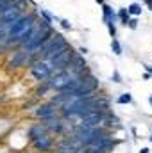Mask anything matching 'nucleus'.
Listing matches in <instances>:
<instances>
[{"label":"nucleus","instance_id":"1","mask_svg":"<svg viewBox=\"0 0 152 153\" xmlns=\"http://www.w3.org/2000/svg\"><path fill=\"white\" fill-rule=\"evenodd\" d=\"M38 18H39L38 11H36V9H29V11H25L20 18L14 20V23L11 25V29H9V32H7V39H5V45H7L9 50L18 46L20 36H22L23 32H27V30L34 25V22H36Z\"/></svg>","mask_w":152,"mask_h":153},{"label":"nucleus","instance_id":"2","mask_svg":"<svg viewBox=\"0 0 152 153\" xmlns=\"http://www.w3.org/2000/svg\"><path fill=\"white\" fill-rule=\"evenodd\" d=\"M74 55H75V50H74L72 45H70V46H66L65 50H61L59 53H56L50 61H47V62L50 64V68H52V73H54V71L68 70V64H70V61L74 59Z\"/></svg>","mask_w":152,"mask_h":153},{"label":"nucleus","instance_id":"3","mask_svg":"<svg viewBox=\"0 0 152 153\" xmlns=\"http://www.w3.org/2000/svg\"><path fill=\"white\" fill-rule=\"evenodd\" d=\"M74 76H77V75H74L72 71H68V70H63V71H54L52 75L48 76L47 80H45V84H47V87L52 91V89H56V91H61Z\"/></svg>","mask_w":152,"mask_h":153},{"label":"nucleus","instance_id":"4","mask_svg":"<svg viewBox=\"0 0 152 153\" xmlns=\"http://www.w3.org/2000/svg\"><path fill=\"white\" fill-rule=\"evenodd\" d=\"M29 68H31V75L34 76L38 82H45L48 76L52 75V68H50V64L47 61H34V62L29 64Z\"/></svg>","mask_w":152,"mask_h":153},{"label":"nucleus","instance_id":"5","mask_svg":"<svg viewBox=\"0 0 152 153\" xmlns=\"http://www.w3.org/2000/svg\"><path fill=\"white\" fill-rule=\"evenodd\" d=\"M100 9H102V23L104 25H109V23H118V18H116V11H114L113 7L109 5V4H102L100 5Z\"/></svg>","mask_w":152,"mask_h":153},{"label":"nucleus","instance_id":"6","mask_svg":"<svg viewBox=\"0 0 152 153\" xmlns=\"http://www.w3.org/2000/svg\"><path fill=\"white\" fill-rule=\"evenodd\" d=\"M36 116L45 119V117H52V116H57V105H54L52 102L50 103H45L36 109Z\"/></svg>","mask_w":152,"mask_h":153},{"label":"nucleus","instance_id":"7","mask_svg":"<svg viewBox=\"0 0 152 153\" xmlns=\"http://www.w3.org/2000/svg\"><path fill=\"white\" fill-rule=\"evenodd\" d=\"M36 11H38L39 18H41V20H45V22H47V23H50V25H54V23L59 20L56 14H52V13H50L48 9H45V7H39V9H36Z\"/></svg>","mask_w":152,"mask_h":153},{"label":"nucleus","instance_id":"8","mask_svg":"<svg viewBox=\"0 0 152 153\" xmlns=\"http://www.w3.org/2000/svg\"><path fill=\"white\" fill-rule=\"evenodd\" d=\"M143 4L141 2H131L129 5H127V11H129V14L131 16H136V18H140L141 14H143Z\"/></svg>","mask_w":152,"mask_h":153},{"label":"nucleus","instance_id":"9","mask_svg":"<svg viewBox=\"0 0 152 153\" xmlns=\"http://www.w3.org/2000/svg\"><path fill=\"white\" fill-rule=\"evenodd\" d=\"M116 18H118V25L125 27V25H127V22H129V18H131V14H129L127 7H118V9H116Z\"/></svg>","mask_w":152,"mask_h":153},{"label":"nucleus","instance_id":"10","mask_svg":"<svg viewBox=\"0 0 152 153\" xmlns=\"http://www.w3.org/2000/svg\"><path fill=\"white\" fill-rule=\"evenodd\" d=\"M34 141H36V146H38L39 150H48V148H50V144H52V143H50V139H48L47 135H39L38 139H34Z\"/></svg>","mask_w":152,"mask_h":153},{"label":"nucleus","instance_id":"11","mask_svg":"<svg viewBox=\"0 0 152 153\" xmlns=\"http://www.w3.org/2000/svg\"><path fill=\"white\" fill-rule=\"evenodd\" d=\"M45 130H47V128H45V126L39 123V125H36V126H32V128H31V132H29V137L34 141V139H38L39 135H43V132H45Z\"/></svg>","mask_w":152,"mask_h":153},{"label":"nucleus","instance_id":"12","mask_svg":"<svg viewBox=\"0 0 152 153\" xmlns=\"http://www.w3.org/2000/svg\"><path fill=\"white\" fill-rule=\"evenodd\" d=\"M111 52H113L114 55H122L123 53V48H122L118 38H111Z\"/></svg>","mask_w":152,"mask_h":153},{"label":"nucleus","instance_id":"13","mask_svg":"<svg viewBox=\"0 0 152 153\" xmlns=\"http://www.w3.org/2000/svg\"><path fill=\"white\" fill-rule=\"evenodd\" d=\"M57 23H59V27H61L63 30H72V29H74V25H72V22H70L68 18H59Z\"/></svg>","mask_w":152,"mask_h":153},{"label":"nucleus","instance_id":"14","mask_svg":"<svg viewBox=\"0 0 152 153\" xmlns=\"http://www.w3.org/2000/svg\"><path fill=\"white\" fill-rule=\"evenodd\" d=\"M131 102H132L131 93H123V94H120V96L116 98V103H120V105H125V103H131Z\"/></svg>","mask_w":152,"mask_h":153},{"label":"nucleus","instance_id":"15","mask_svg":"<svg viewBox=\"0 0 152 153\" xmlns=\"http://www.w3.org/2000/svg\"><path fill=\"white\" fill-rule=\"evenodd\" d=\"M125 27H127V29H131V30H136V29H138V18H136V16H131Z\"/></svg>","mask_w":152,"mask_h":153},{"label":"nucleus","instance_id":"16","mask_svg":"<svg viewBox=\"0 0 152 153\" xmlns=\"http://www.w3.org/2000/svg\"><path fill=\"white\" fill-rule=\"evenodd\" d=\"M106 29H108V32H109V36H111V38H118V30H116V25H114V23L106 25Z\"/></svg>","mask_w":152,"mask_h":153},{"label":"nucleus","instance_id":"17","mask_svg":"<svg viewBox=\"0 0 152 153\" xmlns=\"http://www.w3.org/2000/svg\"><path fill=\"white\" fill-rule=\"evenodd\" d=\"M113 80L116 82V84H120V82H122V76H120V73H118L116 70L113 71Z\"/></svg>","mask_w":152,"mask_h":153},{"label":"nucleus","instance_id":"18","mask_svg":"<svg viewBox=\"0 0 152 153\" xmlns=\"http://www.w3.org/2000/svg\"><path fill=\"white\" fill-rule=\"evenodd\" d=\"M77 53H81V55H86V53H88V48H86V46H79Z\"/></svg>","mask_w":152,"mask_h":153},{"label":"nucleus","instance_id":"19","mask_svg":"<svg viewBox=\"0 0 152 153\" xmlns=\"http://www.w3.org/2000/svg\"><path fill=\"white\" fill-rule=\"evenodd\" d=\"M141 4H143V7H149L152 4V0H141Z\"/></svg>","mask_w":152,"mask_h":153},{"label":"nucleus","instance_id":"20","mask_svg":"<svg viewBox=\"0 0 152 153\" xmlns=\"http://www.w3.org/2000/svg\"><path fill=\"white\" fill-rule=\"evenodd\" d=\"M145 70H147V73H150L152 75V66L150 64H145Z\"/></svg>","mask_w":152,"mask_h":153},{"label":"nucleus","instance_id":"21","mask_svg":"<svg viewBox=\"0 0 152 153\" xmlns=\"http://www.w3.org/2000/svg\"><path fill=\"white\" fill-rule=\"evenodd\" d=\"M150 78H152L150 73H145V75H143V80H150Z\"/></svg>","mask_w":152,"mask_h":153},{"label":"nucleus","instance_id":"22","mask_svg":"<svg viewBox=\"0 0 152 153\" xmlns=\"http://www.w3.org/2000/svg\"><path fill=\"white\" fill-rule=\"evenodd\" d=\"M95 2H97V4H99V5H102V4H104V2H106V0H95Z\"/></svg>","mask_w":152,"mask_h":153},{"label":"nucleus","instance_id":"23","mask_svg":"<svg viewBox=\"0 0 152 153\" xmlns=\"http://www.w3.org/2000/svg\"><path fill=\"white\" fill-rule=\"evenodd\" d=\"M140 153H149V150H147V148H143V150H141Z\"/></svg>","mask_w":152,"mask_h":153},{"label":"nucleus","instance_id":"24","mask_svg":"<svg viewBox=\"0 0 152 153\" xmlns=\"http://www.w3.org/2000/svg\"><path fill=\"white\" fill-rule=\"evenodd\" d=\"M149 103H150V105H152V94H150V96H149Z\"/></svg>","mask_w":152,"mask_h":153},{"label":"nucleus","instance_id":"25","mask_svg":"<svg viewBox=\"0 0 152 153\" xmlns=\"http://www.w3.org/2000/svg\"><path fill=\"white\" fill-rule=\"evenodd\" d=\"M147 9H149V11H150V13H152V4H150V5H149V7H147Z\"/></svg>","mask_w":152,"mask_h":153},{"label":"nucleus","instance_id":"26","mask_svg":"<svg viewBox=\"0 0 152 153\" xmlns=\"http://www.w3.org/2000/svg\"><path fill=\"white\" fill-rule=\"evenodd\" d=\"M150 143H152V137H150Z\"/></svg>","mask_w":152,"mask_h":153}]
</instances>
